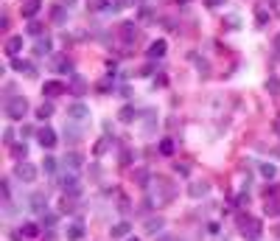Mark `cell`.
Returning <instances> with one entry per match:
<instances>
[{"instance_id": "25", "label": "cell", "mask_w": 280, "mask_h": 241, "mask_svg": "<svg viewBox=\"0 0 280 241\" xmlns=\"http://www.w3.org/2000/svg\"><path fill=\"white\" fill-rule=\"evenodd\" d=\"M266 90H269V93H280V82L275 79V76H272V79L266 82Z\"/></svg>"}, {"instance_id": "24", "label": "cell", "mask_w": 280, "mask_h": 241, "mask_svg": "<svg viewBox=\"0 0 280 241\" xmlns=\"http://www.w3.org/2000/svg\"><path fill=\"white\" fill-rule=\"evenodd\" d=\"M42 166H45V174H53V171H56V160H53V157H45Z\"/></svg>"}, {"instance_id": "33", "label": "cell", "mask_w": 280, "mask_h": 241, "mask_svg": "<svg viewBox=\"0 0 280 241\" xmlns=\"http://www.w3.org/2000/svg\"><path fill=\"white\" fill-rule=\"evenodd\" d=\"M126 241H138V238H126Z\"/></svg>"}, {"instance_id": "28", "label": "cell", "mask_w": 280, "mask_h": 241, "mask_svg": "<svg viewBox=\"0 0 280 241\" xmlns=\"http://www.w3.org/2000/svg\"><path fill=\"white\" fill-rule=\"evenodd\" d=\"M14 154H17V157H26V154H28L26 143H23V146H14Z\"/></svg>"}, {"instance_id": "5", "label": "cell", "mask_w": 280, "mask_h": 241, "mask_svg": "<svg viewBox=\"0 0 280 241\" xmlns=\"http://www.w3.org/2000/svg\"><path fill=\"white\" fill-rule=\"evenodd\" d=\"M68 118L76 120V124H81V120L90 118V107H84V104H70V107H68Z\"/></svg>"}, {"instance_id": "30", "label": "cell", "mask_w": 280, "mask_h": 241, "mask_svg": "<svg viewBox=\"0 0 280 241\" xmlns=\"http://www.w3.org/2000/svg\"><path fill=\"white\" fill-rule=\"evenodd\" d=\"M28 31H31V34H34V37H37V34H39V31H42V28H39V23H31V26H28Z\"/></svg>"}, {"instance_id": "31", "label": "cell", "mask_w": 280, "mask_h": 241, "mask_svg": "<svg viewBox=\"0 0 280 241\" xmlns=\"http://www.w3.org/2000/svg\"><path fill=\"white\" fill-rule=\"evenodd\" d=\"M266 210H269V213H275V216H277V213H280V202H275V205H269V208H266Z\"/></svg>"}, {"instance_id": "27", "label": "cell", "mask_w": 280, "mask_h": 241, "mask_svg": "<svg viewBox=\"0 0 280 241\" xmlns=\"http://www.w3.org/2000/svg\"><path fill=\"white\" fill-rule=\"evenodd\" d=\"M207 9H219V6H224V0H205Z\"/></svg>"}, {"instance_id": "16", "label": "cell", "mask_w": 280, "mask_h": 241, "mask_svg": "<svg viewBox=\"0 0 280 241\" xmlns=\"http://www.w3.org/2000/svg\"><path fill=\"white\" fill-rule=\"evenodd\" d=\"M188 194L193 196V199H199V196L207 194V185L205 183H196V185H190V188H188Z\"/></svg>"}, {"instance_id": "32", "label": "cell", "mask_w": 280, "mask_h": 241, "mask_svg": "<svg viewBox=\"0 0 280 241\" xmlns=\"http://www.w3.org/2000/svg\"><path fill=\"white\" fill-rule=\"evenodd\" d=\"M277 53H280V39H277Z\"/></svg>"}, {"instance_id": "29", "label": "cell", "mask_w": 280, "mask_h": 241, "mask_svg": "<svg viewBox=\"0 0 280 241\" xmlns=\"http://www.w3.org/2000/svg\"><path fill=\"white\" fill-rule=\"evenodd\" d=\"M53 20H56V23H64V11L56 9V11H53Z\"/></svg>"}, {"instance_id": "18", "label": "cell", "mask_w": 280, "mask_h": 241, "mask_svg": "<svg viewBox=\"0 0 280 241\" xmlns=\"http://www.w3.org/2000/svg\"><path fill=\"white\" fill-rule=\"evenodd\" d=\"M51 115H53V104H51V101H48V104H42V107L37 110V118H39V120H45V118H51Z\"/></svg>"}, {"instance_id": "21", "label": "cell", "mask_w": 280, "mask_h": 241, "mask_svg": "<svg viewBox=\"0 0 280 241\" xmlns=\"http://www.w3.org/2000/svg\"><path fill=\"white\" fill-rule=\"evenodd\" d=\"M123 120V124H132V118H135V107H123L121 110V115H118Z\"/></svg>"}, {"instance_id": "4", "label": "cell", "mask_w": 280, "mask_h": 241, "mask_svg": "<svg viewBox=\"0 0 280 241\" xmlns=\"http://www.w3.org/2000/svg\"><path fill=\"white\" fill-rule=\"evenodd\" d=\"M37 140H39V146H42V149H53V146H56V132H53L51 126H42V129L37 132Z\"/></svg>"}, {"instance_id": "10", "label": "cell", "mask_w": 280, "mask_h": 241, "mask_svg": "<svg viewBox=\"0 0 280 241\" xmlns=\"http://www.w3.org/2000/svg\"><path fill=\"white\" fill-rule=\"evenodd\" d=\"M129 233H132V225H129V222H118V225H112V238H126Z\"/></svg>"}, {"instance_id": "12", "label": "cell", "mask_w": 280, "mask_h": 241, "mask_svg": "<svg viewBox=\"0 0 280 241\" xmlns=\"http://www.w3.org/2000/svg\"><path fill=\"white\" fill-rule=\"evenodd\" d=\"M64 166H68L70 171H79V168H81V154H76V152L64 154Z\"/></svg>"}, {"instance_id": "9", "label": "cell", "mask_w": 280, "mask_h": 241, "mask_svg": "<svg viewBox=\"0 0 280 241\" xmlns=\"http://www.w3.org/2000/svg\"><path fill=\"white\" fill-rule=\"evenodd\" d=\"M62 93H64V84H59V82H48L45 87H42L45 98H53V95H62Z\"/></svg>"}, {"instance_id": "1", "label": "cell", "mask_w": 280, "mask_h": 241, "mask_svg": "<svg viewBox=\"0 0 280 241\" xmlns=\"http://www.w3.org/2000/svg\"><path fill=\"white\" fill-rule=\"evenodd\" d=\"M6 115H9L11 120H23L26 118V112H28V101L23 98V95H17V98H9L6 101Z\"/></svg>"}, {"instance_id": "26", "label": "cell", "mask_w": 280, "mask_h": 241, "mask_svg": "<svg viewBox=\"0 0 280 241\" xmlns=\"http://www.w3.org/2000/svg\"><path fill=\"white\" fill-rule=\"evenodd\" d=\"M174 171H177V174H182V177H188V174H190V166H185V163H177Z\"/></svg>"}, {"instance_id": "11", "label": "cell", "mask_w": 280, "mask_h": 241, "mask_svg": "<svg viewBox=\"0 0 280 241\" xmlns=\"http://www.w3.org/2000/svg\"><path fill=\"white\" fill-rule=\"evenodd\" d=\"M37 11H39V0H28V3L23 6V17H26V20H34Z\"/></svg>"}, {"instance_id": "7", "label": "cell", "mask_w": 280, "mask_h": 241, "mask_svg": "<svg viewBox=\"0 0 280 241\" xmlns=\"http://www.w3.org/2000/svg\"><path fill=\"white\" fill-rule=\"evenodd\" d=\"M165 51H168V42H165V39L152 42V45H148V59H160V56H165Z\"/></svg>"}, {"instance_id": "19", "label": "cell", "mask_w": 280, "mask_h": 241, "mask_svg": "<svg viewBox=\"0 0 280 241\" xmlns=\"http://www.w3.org/2000/svg\"><path fill=\"white\" fill-rule=\"evenodd\" d=\"M23 236H26V238H34V236H39V227L37 225H31V222H28V225H23Z\"/></svg>"}, {"instance_id": "8", "label": "cell", "mask_w": 280, "mask_h": 241, "mask_svg": "<svg viewBox=\"0 0 280 241\" xmlns=\"http://www.w3.org/2000/svg\"><path fill=\"white\" fill-rule=\"evenodd\" d=\"M20 51H23V37H9L6 39V53H9L11 59H14Z\"/></svg>"}, {"instance_id": "13", "label": "cell", "mask_w": 280, "mask_h": 241, "mask_svg": "<svg viewBox=\"0 0 280 241\" xmlns=\"http://www.w3.org/2000/svg\"><path fill=\"white\" fill-rule=\"evenodd\" d=\"M81 236H84V225H81V222H73V225L68 227V238L70 241H79Z\"/></svg>"}, {"instance_id": "17", "label": "cell", "mask_w": 280, "mask_h": 241, "mask_svg": "<svg viewBox=\"0 0 280 241\" xmlns=\"http://www.w3.org/2000/svg\"><path fill=\"white\" fill-rule=\"evenodd\" d=\"M121 31H123V39H126V42H132V39H138V28H135V26H132V23H126V26H123V28H121Z\"/></svg>"}, {"instance_id": "23", "label": "cell", "mask_w": 280, "mask_h": 241, "mask_svg": "<svg viewBox=\"0 0 280 241\" xmlns=\"http://www.w3.org/2000/svg\"><path fill=\"white\" fill-rule=\"evenodd\" d=\"M37 53H39V56L51 53V39H37Z\"/></svg>"}, {"instance_id": "15", "label": "cell", "mask_w": 280, "mask_h": 241, "mask_svg": "<svg viewBox=\"0 0 280 241\" xmlns=\"http://www.w3.org/2000/svg\"><path fill=\"white\" fill-rule=\"evenodd\" d=\"M11 68H14V70H20V73H23V70H26V73H31V76L37 73V70H34L31 65H28V62H23V59H17V56L11 59Z\"/></svg>"}, {"instance_id": "14", "label": "cell", "mask_w": 280, "mask_h": 241, "mask_svg": "<svg viewBox=\"0 0 280 241\" xmlns=\"http://www.w3.org/2000/svg\"><path fill=\"white\" fill-rule=\"evenodd\" d=\"M163 227H165V219H160V216H157V219H148V222H146V230L152 233V236H157Z\"/></svg>"}, {"instance_id": "3", "label": "cell", "mask_w": 280, "mask_h": 241, "mask_svg": "<svg viewBox=\"0 0 280 241\" xmlns=\"http://www.w3.org/2000/svg\"><path fill=\"white\" fill-rule=\"evenodd\" d=\"M14 174H17V179H23V183H34L37 179V166H31V163H20V166L14 168Z\"/></svg>"}, {"instance_id": "2", "label": "cell", "mask_w": 280, "mask_h": 241, "mask_svg": "<svg viewBox=\"0 0 280 241\" xmlns=\"http://www.w3.org/2000/svg\"><path fill=\"white\" fill-rule=\"evenodd\" d=\"M261 233H264V225L258 219H241V236L247 241H258Z\"/></svg>"}, {"instance_id": "22", "label": "cell", "mask_w": 280, "mask_h": 241, "mask_svg": "<svg viewBox=\"0 0 280 241\" xmlns=\"http://www.w3.org/2000/svg\"><path fill=\"white\" fill-rule=\"evenodd\" d=\"M160 152H163L165 157H168V154H174V140H168V137H165V140H160Z\"/></svg>"}, {"instance_id": "20", "label": "cell", "mask_w": 280, "mask_h": 241, "mask_svg": "<svg viewBox=\"0 0 280 241\" xmlns=\"http://www.w3.org/2000/svg\"><path fill=\"white\" fill-rule=\"evenodd\" d=\"M261 174H264L266 179H272L277 174V166H272V163H264V166H261Z\"/></svg>"}, {"instance_id": "6", "label": "cell", "mask_w": 280, "mask_h": 241, "mask_svg": "<svg viewBox=\"0 0 280 241\" xmlns=\"http://www.w3.org/2000/svg\"><path fill=\"white\" fill-rule=\"evenodd\" d=\"M62 188H64V194H70V196H79V194H81V183L73 177V174L62 179Z\"/></svg>"}]
</instances>
